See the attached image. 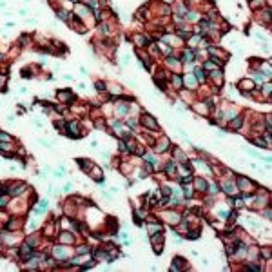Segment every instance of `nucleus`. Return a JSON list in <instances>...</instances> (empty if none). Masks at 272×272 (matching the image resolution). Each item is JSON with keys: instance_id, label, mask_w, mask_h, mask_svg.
Wrapping results in <instances>:
<instances>
[{"instance_id": "37998d69", "label": "nucleus", "mask_w": 272, "mask_h": 272, "mask_svg": "<svg viewBox=\"0 0 272 272\" xmlns=\"http://www.w3.org/2000/svg\"><path fill=\"white\" fill-rule=\"evenodd\" d=\"M243 205V199L241 198H236V207H241Z\"/></svg>"}, {"instance_id": "09e8293b", "label": "nucleus", "mask_w": 272, "mask_h": 272, "mask_svg": "<svg viewBox=\"0 0 272 272\" xmlns=\"http://www.w3.org/2000/svg\"><path fill=\"white\" fill-rule=\"evenodd\" d=\"M7 122H15V116H13V115H7Z\"/></svg>"}, {"instance_id": "aec40b11", "label": "nucleus", "mask_w": 272, "mask_h": 272, "mask_svg": "<svg viewBox=\"0 0 272 272\" xmlns=\"http://www.w3.org/2000/svg\"><path fill=\"white\" fill-rule=\"evenodd\" d=\"M56 18H60L63 22H69V13L65 9H56Z\"/></svg>"}, {"instance_id": "bb28decb", "label": "nucleus", "mask_w": 272, "mask_h": 272, "mask_svg": "<svg viewBox=\"0 0 272 272\" xmlns=\"http://www.w3.org/2000/svg\"><path fill=\"white\" fill-rule=\"evenodd\" d=\"M7 201H9V196L6 192H2V196H0V209H4L7 205Z\"/></svg>"}, {"instance_id": "6e6552de", "label": "nucleus", "mask_w": 272, "mask_h": 272, "mask_svg": "<svg viewBox=\"0 0 272 272\" xmlns=\"http://www.w3.org/2000/svg\"><path fill=\"white\" fill-rule=\"evenodd\" d=\"M238 187H240L241 190H251L252 181L249 178H245V176H240V178H238Z\"/></svg>"}, {"instance_id": "ea45409f", "label": "nucleus", "mask_w": 272, "mask_h": 272, "mask_svg": "<svg viewBox=\"0 0 272 272\" xmlns=\"http://www.w3.org/2000/svg\"><path fill=\"white\" fill-rule=\"evenodd\" d=\"M54 176H56V178H62V176H63V169H58V171L54 172Z\"/></svg>"}, {"instance_id": "1a4fd4ad", "label": "nucleus", "mask_w": 272, "mask_h": 272, "mask_svg": "<svg viewBox=\"0 0 272 272\" xmlns=\"http://www.w3.org/2000/svg\"><path fill=\"white\" fill-rule=\"evenodd\" d=\"M221 65H223V63H221V62H214V60L210 58V60H205V62H203V65H201V67H203L205 71H209V69H210V71H214V69H218V67H221Z\"/></svg>"}, {"instance_id": "dca6fc26", "label": "nucleus", "mask_w": 272, "mask_h": 272, "mask_svg": "<svg viewBox=\"0 0 272 272\" xmlns=\"http://www.w3.org/2000/svg\"><path fill=\"white\" fill-rule=\"evenodd\" d=\"M163 216H165V220H167L169 223H172V225H176V223L180 221V218H181V216L176 214V212H165Z\"/></svg>"}, {"instance_id": "2f4dec72", "label": "nucleus", "mask_w": 272, "mask_h": 272, "mask_svg": "<svg viewBox=\"0 0 272 272\" xmlns=\"http://www.w3.org/2000/svg\"><path fill=\"white\" fill-rule=\"evenodd\" d=\"M270 91H272V85L270 84H265V85H263V94H265V96H270Z\"/></svg>"}, {"instance_id": "4be33fe9", "label": "nucleus", "mask_w": 272, "mask_h": 272, "mask_svg": "<svg viewBox=\"0 0 272 272\" xmlns=\"http://www.w3.org/2000/svg\"><path fill=\"white\" fill-rule=\"evenodd\" d=\"M47 203H49L47 199H42V201H40V205L35 209V212H36V214H42L44 210H47Z\"/></svg>"}, {"instance_id": "c03bdc74", "label": "nucleus", "mask_w": 272, "mask_h": 272, "mask_svg": "<svg viewBox=\"0 0 272 272\" xmlns=\"http://www.w3.org/2000/svg\"><path fill=\"white\" fill-rule=\"evenodd\" d=\"M265 218H267V220H270V209L265 210Z\"/></svg>"}, {"instance_id": "b1692460", "label": "nucleus", "mask_w": 272, "mask_h": 272, "mask_svg": "<svg viewBox=\"0 0 272 272\" xmlns=\"http://www.w3.org/2000/svg\"><path fill=\"white\" fill-rule=\"evenodd\" d=\"M187 22H194V20H198V13H194V11H190V13H185V16H183Z\"/></svg>"}, {"instance_id": "3c124183", "label": "nucleus", "mask_w": 272, "mask_h": 272, "mask_svg": "<svg viewBox=\"0 0 272 272\" xmlns=\"http://www.w3.org/2000/svg\"><path fill=\"white\" fill-rule=\"evenodd\" d=\"M85 2H89V0H85Z\"/></svg>"}, {"instance_id": "4c0bfd02", "label": "nucleus", "mask_w": 272, "mask_h": 272, "mask_svg": "<svg viewBox=\"0 0 272 272\" xmlns=\"http://www.w3.org/2000/svg\"><path fill=\"white\" fill-rule=\"evenodd\" d=\"M6 82H7V76H6V74H2V76H0V87H4V85H6Z\"/></svg>"}, {"instance_id": "412c9836", "label": "nucleus", "mask_w": 272, "mask_h": 272, "mask_svg": "<svg viewBox=\"0 0 272 272\" xmlns=\"http://www.w3.org/2000/svg\"><path fill=\"white\" fill-rule=\"evenodd\" d=\"M252 76H254V80H256V82H258L260 85H263L265 78H267L265 74H261V71H254V74H252Z\"/></svg>"}, {"instance_id": "7c9ffc66", "label": "nucleus", "mask_w": 272, "mask_h": 272, "mask_svg": "<svg viewBox=\"0 0 272 272\" xmlns=\"http://www.w3.org/2000/svg\"><path fill=\"white\" fill-rule=\"evenodd\" d=\"M183 194H185V198H192V194H194V190L190 187H183Z\"/></svg>"}, {"instance_id": "a18cd8bd", "label": "nucleus", "mask_w": 272, "mask_h": 272, "mask_svg": "<svg viewBox=\"0 0 272 272\" xmlns=\"http://www.w3.org/2000/svg\"><path fill=\"white\" fill-rule=\"evenodd\" d=\"M129 58H131L129 54H125V56H124V65H127V63H129Z\"/></svg>"}, {"instance_id": "39448f33", "label": "nucleus", "mask_w": 272, "mask_h": 272, "mask_svg": "<svg viewBox=\"0 0 272 272\" xmlns=\"http://www.w3.org/2000/svg\"><path fill=\"white\" fill-rule=\"evenodd\" d=\"M56 96L62 100V102H65V104H71L74 100V94L71 93V91H56Z\"/></svg>"}, {"instance_id": "c9c22d12", "label": "nucleus", "mask_w": 272, "mask_h": 272, "mask_svg": "<svg viewBox=\"0 0 272 272\" xmlns=\"http://www.w3.org/2000/svg\"><path fill=\"white\" fill-rule=\"evenodd\" d=\"M78 163H80V167L84 169V171H87V169L91 167V163L89 162H84V160H78Z\"/></svg>"}, {"instance_id": "58836bf2", "label": "nucleus", "mask_w": 272, "mask_h": 272, "mask_svg": "<svg viewBox=\"0 0 272 272\" xmlns=\"http://www.w3.org/2000/svg\"><path fill=\"white\" fill-rule=\"evenodd\" d=\"M162 13H163V15H169V13H171V7H169V6H162Z\"/></svg>"}, {"instance_id": "de8ad7c7", "label": "nucleus", "mask_w": 272, "mask_h": 272, "mask_svg": "<svg viewBox=\"0 0 272 272\" xmlns=\"http://www.w3.org/2000/svg\"><path fill=\"white\" fill-rule=\"evenodd\" d=\"M163 194H165V196H167V194H171V189H169V187H163Z\"/></svg>"}, {"instance_id": "393cba45", "label": "nucleus", "mask_w": 272, "mask_h": 272, "mask_svg": "<svg viewBox=\"0 0 272 272\" xmlns=\"http://www.w3.org/2000/svg\"><path fill=\"white\" fill-rule=\"evenodd\" d=\"M147 229H149V234H156L162 230V225L160 223H154V225H147Z\"/></svg>"}, {"instance_id": "9d476101", "label": "nucleus", "mask_w": 272, "mask_h": 272, "mask_svg": "<svg viewBox=\"0 0 272 272\" xmlns=\"http://www.w3.org/2000/svg\"><path fill=\"white\" fill-rule=\"evenodd\" d=\"M240 89H241V93H251V91H254V82L252 80H241Z\"/></svg>"}, {"instance_id": "423d86ee", "label": "nucleus", "mask_w": 272, "mask_h": 272, "mask_svg": "<svg viewBox=\"0 0 272 272\" xmlns=\"http://www.w3.org/2000/svg\"><path fill=\"white\" fill-rule=\"evenodd\" d=\"M18 254H20L22 260H29L35 252H33V247H29V245H22L20 251H18Z\"/></svg>"}, {"instance_id": "f704fd0d", "label": "nucleus", "mask_w": 272, "mask_h": 272, "mask_svg": "<svg viewBox=\"0 0 272 272\" xmlns=\"http://www.w3.org/2000/svg\"><path fill=\"white\" fill-rule=\"evenodd\" d=\"M94 87H96V91H105L107 89L104 82H94Z\"/></svg>"}, {"instance_id": "ddd939ff", "label": "nucleus", "mask_w": 272, "mask_h": 272, "mask_svg": "<svg viewBox=\"0 0 272 272\" xmlns=\"http://www.w3.org/2000/svg\"><path fill=\"white\" fill-rule=\"evenodd\" d=\"M171 84L174 85V89H181L183 87V78L180 74H172L171 76Z\"/></svg>"}, {"instance_id": "f03ea898", "label": "nucleus", "mask_w": 272, "mask_h": 272, "mask_svg": "<svg viewBox=\"0 0 272 272\" xmlns=\"http://www.w3.org/2000/svg\"><path fill=\"white\" fill-rule=\"evenodd\" d=\"M80 125H78V122H69V124H65V134L69 136V138H78L80 136Z\"/></svg>"}, {"instance_id": "f3484780", "label": "nucleus", "mask_w": 272, "mask_h": 272, "mask_svg": "<svg viewBox=\"0 0 272 272\" xmlns=\"http://www.w3.org/2000/svg\"><path fill=\"white\" fill-rule=\"evenodd\" d=\"M53 254H54V258H58V260H65V258H67V251H65L63 247H54Z\"/></svg>"}, {"instance_id": "8fccbe9b", "label": "nucleus", "mask_w": 272, "mask_h": 272, "mask_svg": "<svg viewBox=\"0 0 272 272\" xmlns=\"http://www.w3.org/2000/svg\"><path fill=\"white\" fill-rule=\"evenodd\" d=\"M69 2H73V4H78V2H80V0H69Z\"/></svg>"}, {"instance_id": "c85d7f7f", "label": "nucleus", "mask_w": 272, "mask_h": 272, "mask_svg": "<svg viewBox=\"0 0 272 272\" xmlns=\"http://www.w3.org/2000/svg\"><path fill=\"white\" fill-rule=\"evenodd\" d=\"M89 251H91V249H89L87 245H80V247L76 249V252H78L80 256H84V254H87V252H89Z\"/></svg>"}, {"instance_id": "473e14b6", "label": "nucleus", "mask_w": 272, "mask_h": 272, "mask_svg": "<svg viewBox=\"0 0 272 272\" xmlns=\"http://www.w3.org/2000/svg\"><path fill=\"white\" fill-rule=\"evenodd\" d=\"M245 270H256V272H260V270H261V265H247V267H245Z\"/></svg>"}, {"instance_id": "6ab92c4d", "label": "nucleus", "mask_w": 272, "mask_h": 272, "mask_svg": "<svg viewBox=\"0 0 272 272\" xmlns=\"http://www.w3.org/2000/svg\"><path fill=\"white\" fill-rule=\"evenodd\" d=\"M165 172H167V176H174V172H176V163H174V162H169L167 165H165Z\"/></svg>"}, {"instance_id": "f8f14e48", "label": "nucleus", "mask_w": 272, "mask_h": 272, "mask_svg": "<svg viewBox=\"0 0 272 272\" xmlns=\"http://www.w3.org/2000/svg\"><path fill=\"white\" fill-rule=\"evenodd\" d=\"M26 189H27V187H26V183H16V185H11L9 194H11V196H18V194H22Z\"/></svg>"}, {"instance_id": "7ed1b4c3", "label": "nucleus", "mask_w": 272, "mask_h": 272, "mask_svg": "<svg viewBox=\"0 0 272 272\" xmlns=\"http://www.w3.org/2000/svg\"><path fill=\"white\" fill-rule=\"evenodd\" d=\"M194 60H196V53L192 51V49H183V54H181L180 62L181 63H192Z\"/></svg>"}, {"instance_id": "a19ab883", "label": "nucleus", "mask_w": 272, "mask_h": 272, "mask_svg": "<svg viewBox=\"0 0 272 272\" xmlns=\"http://www.w3.org/2000/svg\"><path fill=\"white\" fill-rule=\"evenodd\" d=\"M38 142H40V145L47 147V149H51V145H49V142H45V140H38Z\"/></svg>"}, {"instance_id": "a878e982", "label": "nucleus", "mask_w": 272, "mask_h": 272, "mask_svg": "<svg viewBox=\"0 0 272 272\" xmlns=\"http://www.w3.org/2000/svg\"><path fill=\"white\" fill-rule=\"evenodd\" d=\"M60 241H63V243H73V236L67 234V232H62L60 234Z\"/></svg>"}, {"instance_id": "c756f323", "label": "nucleus", "mask_w": 272, "mask_h": 272, "mask_svg": "<svg viewBox=\"0 0 272 272\" xmlns=\"http://www.w3.org/2000/svg\"><path fill=\"white\" fill-rule=\"evenodd\" d=\"M187 238H190V240H196V238H199V230L198 229L190 230V234H187Z\"/></svg>"}, {"instance_id": "79ce46f5", "label": "nucleus", "mask_w": 272, "mask_h": 272, "mask_svg": "<svg viewBox=\"0 0 272 272\" xmlns=\"http://www.w3.org/2000/svg\"><path fill=\"white\" fill-rule=\"evenodd\" d=\"M210 192H212V194H216V192H220V189H218V185H212V187H210Z\"/></svg>"}, {"instance_id": "f257e3e1", "label": "nucleus", "mask_w": 272, "mask_h": 272, "mask_svg": "<svg viewBox=\"0 0 272 272\" xmlns=\"http://www.w3.org/2000/svg\"><path fill=\"white\" fill-rule=\"evenodd\" d=\"M140 122H142V124H143V127H145V129H149V131H158V122L154 120V116H152V115L143 113V115H142V118H140Z\"/></svg>"}, {"instance_id": "72a5a7b5", "label": "nucleus", "mask_w": 272, "mask_h": 272, "mask_svg": "<svg viewBox=\"0 0 272 272\" xmlns=\"http://www.w3.org/2000/svg\"><path fill=\"white\" fill-rule=\"evenodd\" d=\"M13 138H11L7 133H0V142H11Z\"/></svg>"}, {"instance_id": "0eeeda50", "label": "nucleus", "mask_w": 272, "mask_h": 272, "mask_svg": "<svg viewBox=\"0 0 272 272\" xmlns=\"http://www.w3.org/2000/svg\"><path fill=\"white\" fill-rule=\"evenodd\" d=\"M194 185H196V189H198L199 192H207V190H209V183L201 178V176L194 178Z\"/></svg>"}, {"instance_id": "4468645a", "label": "nucleus", "mask_w": 272, "mask_h": 272, "mask_svg": "<svg viewBox=\"0 0 272 272\" xmlns=\"http://www.w3.org/2000/svg\"><path fill=\"white\" fill-rule=\"evenodd\" d=\"M169 145H171V142H169V138H167V136H163V138H162V143L158 142V147H156V151H158V152H165V151H167V149H169Z\"/></svg>"}, {"instance_id": "20e7f679", "label": "nucleus", "mask_w": 272, "mask_h": 272, "mask_svg": "<svg viewBox=\"0 0 272 272\" xmlns=\"http://www.w3.org/2000/svg\"><path fill=\"white\" fill-rule=\"evenodd\" d=\"M118 104H120V105H116V109H115L116 116L124 118V116L129 115V104H127V102H118Z\"/></svg>"}, {"instance_id": "a211bd4d", "label": "nucleus", "mask_w": 272, "mask_h": 272, "mask_svg": "<svg viewBox=\"0 0 272 272\" xmlns=\"http://www.w3.org/2000/svg\"><path fill=\"white\" fill-rule=\"evenodd\" d=\"M241 125H243V116L241 115H236L232 120H230V127H232V129H240Z\"/></svg>"}, {"instance_id": "2eb2a0df", "label": "nucleus", "mask_w": 272, "mask_h": 272, "mask_svg": "<svg viewBox=\"0 0 272 272\" xmlns=\"http://www.w3.org/2000/svg\"><path fill=\"white\" fill-rule=\"evenodd\" d=\"M194 78H196L198 82H205V80H207V71H205L203 67H198V69L194 71Z\"/></svg>"}, {"instance_id": "5701e85b", "label": "nucleus", "mask_w": 272, "mask_h": 272, "mask_svg": "<svg viewBox=\"0 0 272 272\" xmlns=\"http://www.w3.org/2000/svg\"><path fill=\"white\" fill-rule=\"evenodd\" d=\"M234 189H236V185H234V183H230V181H227V183L223 185V190H225L229 196H230V194H234Z\"/></svg>"}, {"instance_id": "e433bc0d", "label": "nucleus", "mask_w": 272, "mask_h": 272, "mask_svg": "<svg viewBox=\"0 0 272 272\" xmlns=\"http://www.w3.org/2000/svg\"><path fill=\"white\" fill-rule=\"evenodd\" d=\"M33 73H31V69H24L22 71V78H31Z\"/></svg>"}, {"instance_id": "cd10ccee", "label": "nucleus", "mask_w": 272, "mask_h": 272, "mask_svg": "<svg viewBox=\"0 0 272 272\" xmlns=\"http://www.w3.org/2000/svg\"><path fill=\"white\" fill-rule=\"evenodd\" d=\"M249 4H251V7H252V9H260V7L263 6V0H251Z\"/></svg>"}, {"instance_id": "49530a36", "label": "nucleus", "mask_w": 272, "mask_h": 272, "mask_svg": "<svg viewBox=\"0 0 272 272\" xmlns=\"http://www.w3.org/2000/svg\"><path fill=\"white\" fill-rule=\"evenodd\" d=\"M63 190H65V192H69V190H71V183H65V187H63Z\"/></svg>"}, {"instance_id": "9b49d317", "label": "nucleus", "mask_w": 272, "mask_h": 272, "mask_svg": "<svg viewBox=\"0 0 272 272\" xmlns=\"http://www.w3.org/2000/svg\"><path fill=\"white\" fill-rule=\"evenodd\" d=\"M181 78H183V84L187 85L189 89H194V85L198 84V80L194 78V74H189V73H187L185 76H181Z\"/></svg>"}]
</instances>
